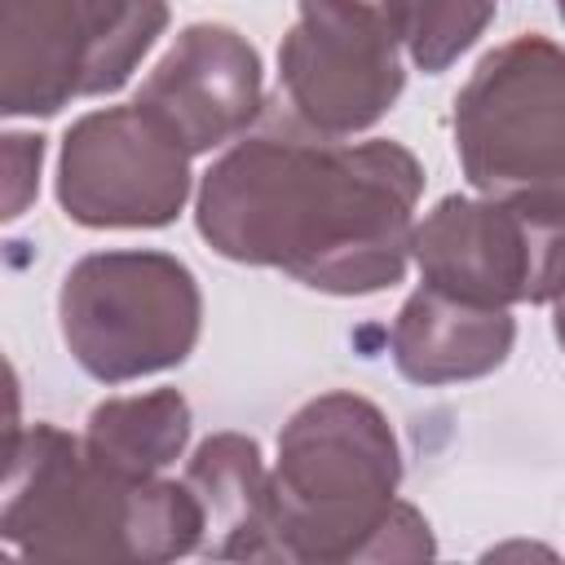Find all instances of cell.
<instances>
[{
	"label": "cell",
	"mask_w": 565,
	"mask_h": 565,
	"mask_svg": "<svg viewBox=\"0 0 565 565\" xmlns=\"http://www.w3.org/2000/svg\"><path fill=\"white\" fill-rule=\"evenodd\" d=\"M552 331H556V344L565 349V291L552 300Z\"/></svg>",
	"instance_id": "16"
},
{
	"label": "cell",
	"mask_w": 565,
	"mask_h": 565,
	"mask_svg": "<svg viewBox=\"0 0 565 565\" xmlns=\"http://www.w3.org/2000/svg\"><path fill=\"white\" fill-rule=\"evenodd\" d=\"M516 322L499 305H477L441 287H419L393 318V366L411 384H463L499 371L512 353Z\"/></svg>",
	"instance_id": "11"
},
{
	"label": "cell",
	"mask_w": 565,
	"mask_h": 565,
	"mask_svg": "<svg viewBox=\"0 0 565 565\" xmlns=\"http://www.w3.org/2000/svg\"><path fill=\"white\" fill-rule=\"evenodd\" d=\"M499 0H384L406 57L424 75H441L490 26Z\"/></svg>",
	"instance_id": "14"
},
{
	"label": "cell",
	"mask_w": 565,
	"mask_h": 565,
	"mask_svg": "<svg viewBox=\"0 0 565 565\" xmlns=\"http://www.w3.org/2000/svg\"><path fill=\"white\" fill-rule=\"evenodd\" d=\"M402 84V40L380 0H296V22L278 49L291 119L353 137L388 115Z\"/></svg>",
	"instance_id": "7"
},
{
	"label": "cell",
	"mask_w": 565,
	"mask_h": 565,
	"mask_svg": "<svg viewBox=\"0 0 565 565\" xmlns=\"http://www.w3.org/2000/svg\"><path fill=\"white\" fill-rule=\"evenodd\" d=\"M84 441L102 463L128 477H159L190 441V402L177 388L110 397L88 411Z\"/></svg>",
	"instance_id": "13"
},
{
	"label": "cell",
	"mask_w": 565,
	"mask_h": 565,
	"mask_svg": "<svg viewBox=\"0 0 565 565\" xmlns=\"http://www.w3.org/2000/svg\"><path fill=\"white\" fill-rule=\"evenodd\" d=\"M556 13H561V18H565V0H556Z\"/></svg>",
	"instance_id": "17"
},
{
	"label": "cell",
	"mask_w": 565,
	"mask_h": 565,
	"mask_svg": "<svg viewBox=\"0 0 565 565\" xmlns=\"http://www.w3.org/2000/svg\"><path fill=\"white\" fill-rule=\"evenodd\" d=\"M168 26V0H0V110L57 115L115 93Z\"/></svg>",
	"instance_id": "6"
},
{
	"label": "cell",
	"mask_w": 565,
	"mask_h": 565,
	"mask_svg": "<svg viewBox=\"0 0 565 565\" xmlns=\"http://www.w3.org/2000/svg\"><path fill=\"white\" fill-rule=\"evenodd\" d=\"M380 4H384V0H380Z\"/></svg>",
	"instance_id": "18"
},
{
	"label": "cell",
	"mask_w": 565,
	"mask_h": 565,
	"mask_svg": "<svg viewBox=\"0 0 565 565\" xmlns=\"http://www.w3.org/2000/svg\"><path fill=\"white\" fill-rule=\"evenodd\" d=\"M402 455L384 411L358 393L305 402L278 433L269 472V547L287 565L424 561L428 521L397 499Z\"/></svg>",
	"instance_id": "2"
},
{
	"label": "cell",
	"mask_w": 565,
	"mask_h": 565,
	"mask_svg": "<svg viewBox=\"0 0 565 565\" xmlns=\"http://www.w3.org/2000/svg\"><path fill=\"white\" fill-rule=\"evenodd\" d=\"M455 154L477 194L565 225V44L512 35L455 97Z\"/></svg>",
	"instance_id": "4"
},
{
	"label": "cell",
	"mask_w": 565,
	"mask_h": 565,
	"mask_svg": "<svg viewBox=\"0 0 565 565\" xmlns=\"http://www.w3.org/2000/svg\"><path fill=\"white\" fill-rule=\"evenodd\" d=\"M419 190L424 168L402 141H340L282 119L207 168L194 225L225 260L371 296L406 274Z\"/></svg>",
	"instance_id": "1"
},
{
	"label": "cell",
	"mask_w": 565,
	"mask_h": 565,
	"mask_svg": "<svg viewBox=\"0 0 565 565\" xmlns=\"http://www.w3.org/2000/svg\"><path fill=\"white\" fill-rule=\"evenodd\" d=\"M57 322L84 375L124 384L190 358L203 296L168 252H93L66 269Z\"/></svg>",
	"instance_id": "5"
},
{
	"label": "cell",
	"mask_w": 565,
	"mask_h": 565,
	"mask_svg": "<svg viewBox=\"0 0 565 565\" xmlns=\"http://www.w3.org/2000/svg\"><path fill=\"white\" fill-rule=\"evenodd\" d=\"M190 494L203 512V547L216 561H274L269 547V468L243 433L207 437L185 463Z\"/></svg>",
	"instance_id": "12"
},
{
	"label": "cell",
	"mask_w": 565,
	"mask_h": 565,
	"mask_svg": "<svg viewBox=\"0 0 565 565\" xmlns=\"http://www.w3.org/2000/svg\"><path fill=\"white\" fill-rule=\"evenodd\" d=\"M0 539L26 561H177L203 547L185 481L128 477L53 424L9 433Z\"/></svg>",
	"instance_id": "3"
},
{
	"label": "cell",
	"mask_w": 565,
	"mask_h": 565,
	"mask_svg": "<svg viewBox=\"0 0 565 565\" xmlns=\"http://www.w3.org/2000/svg\"><path fill=\"white\" fill-rule=\"evenodd\" d=\"M40 159H44V137H31V132L4 137V216L9 221H18L26 212V203L35 199Z\"/></svg>",
	"instance_id": "15"
},
{
	"label": "cell",
	"mask_w": 565,
	"mask_h": 565,
	"mask_svg": "<svg viewBox=\"0 0 565 565\" xmlns=\"http://www.w3.org/2000/svg\"><path fill=\"white\" fill-rule=\"evenodd\" d=\"M190 150L137 102L75 119L62 137L57 203L88 230H159L190 199Z\"/></svg>",
	"instance_id": "8"
},
{
	"label": "cell",
	"mask_w": 565,
	"mask_h": 565,
	"mask_svg": "<svg viewBox=\"0 0 565 565\" xmlns=\"http://www.w3.org/2000/svg\"><path fill=\"white\" fill-rule=\"evenodd\" d=\"M428 287L477 305H547L565 291V225L499 199L446 194L411 234Z\"/></svg>",
	"instance_id": "9"
},
{
	"label": "cell",
	"mask_w": 565,
	"mask_h": 565,
	"mask_svg": "<svg viewBox=\"0 0 565 565\" xmlns=\"http://www.w3.org/2000/svg\"><path fill=\"white\" fill-rule=\"evenodd\" d=\"M260 53L221 22L185 26L141 79L137 106L150 110L190 154H207L247 132L260 115Z\"/></svg>",
	"instance_id": "10"
}]
</instances>
